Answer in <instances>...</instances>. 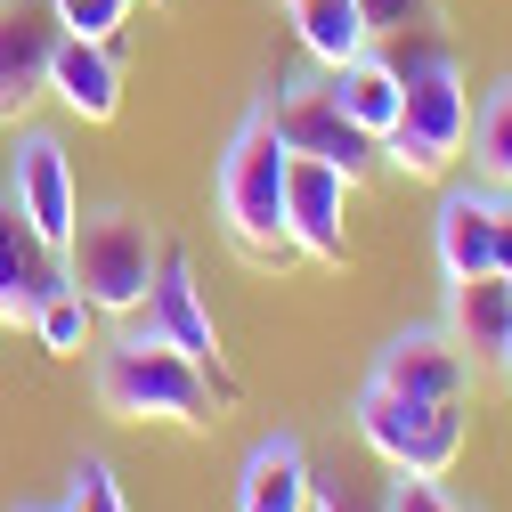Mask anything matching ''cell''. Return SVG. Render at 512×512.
I'll return each mask as SVG.
<instances>
[{
  "instance_id": "obj_1",
  "label": "cell",
  "mask_w": 512,
  "mask_h": 512,
  "mask_svg": "<svg viewBox=\"0 0 512 512\" xmlns=\"http://www.w3.org/2000/svg\"><path fill=\"white\" fill-rule=\"evenodd\" d=\"M374 49L399 74V122L382 139V155L407 179H447L464 163V139H472V82H464L456 41H447V25H423V33H391Z\"/></svg>"
},
{
  "instance_id": "obj_2",
  "label": "cell",
  "mask_w": 512,
  "mask_h": 512,
  "mask_svg": "<svg viewBox=\"0 0 512 512\" xmlns=\"http://www.w3.org/2000/svg\"><path fill=\"white\" fill-rule=\"evenodd\" d=\"M90 382H98V407H106L114 423H179V431L220 423L212 374L187 358V350H171L147 317H122V334L98 342Z\"/></svg>"
},
{
  "instance_id": "obj_3",
  "label": "cell",
  "mask_w": 512,
  "mask_h": 512,
  "mask_svg": "<svg viewBox=\"0 0 512 512\" xmlns=\"http://www.w3.org/2000/svg\"><path fill=\"white\" fill-rule=\"evenodd\" d=\"M285 171H293V147L277 139L269 98L244 106V122L228 131V147H220V163H212V204H220L228 244L244 252L252 269L293 261V236H285Z\"/></svg>"
},
{
  "instance_id": "obj_4",
  "label": "cell",
  "mask_w": 512,
  "mask_h": 512,
  "mask_svg": "<svg viewBox=\"0 0 512 512\" xmlns=\"http://www.w3.org/2000/svg\"><path fill=\"white\" fill-rule=\"evenodd\" d=\"M155 261H163V236L139 212H90L66 236V285L98 317H139L147 285H155Z\"/></svg>"
},
{
  "instance_id": "obj_5",
  "label": "cell",
  "mask_w": 512,
  "mask_h": 512,
  "mask_svg": "<svg viewBox=\"0 0 512 512\" xmlns=\"http://www.w3.org/2000/svg\"><path fill=\"white\" fill-rule=\"evenodd\" d=\"M350 423H358V439L391 472L447 480L456 456H464V399H399V391H374V382H366L358 407H350Z\"/></svg>"
},
{
  "instance_id": "obj_6",
  "label": "cell",
  "mask_w": 512,
  "mask_h": 512,
  "mask_svg": "<svg viewBox=\"0 0 512 512\" xmlns=\"http://www.w3.org/2000/svg\"><path fill=\"white\" fill-rule=\"evenodd\" d=\"M9 204L33 220V236L66 261V236H74V220H82V187H74V155H66V139L57 131H17V155H9Z\"/></svg>"
},
{
  "instance_id": "obj_7",
  "label": "cell",
  "mask_w": 512,
  "mask_h": 512,
  "mask_svg": "<svg viewBox=\"0 0 512 512\" xmlns=\"http://www.w3.org/2000/svg\"><path fill=\"white\" fill-rule=\"evenodd\" d=\"M269 122H277V139H285L293 155H317V163H334V171H350V179H366L374 155H382L358 122L334 106V82H277V90H269Z\"/></svg>"
},
{
  "instance_id": "obj_8",
  "label": "cell",
  "mask_w": 512,
  "mask_h": 512,
  "mask_svg": "<svg viewBox=\"0 0 512 512\" xmlns=\"http://www.w3.org/2000/svg\"><path fill=\"white\" fill-rule=\"evenodd\" d=\"M147 326L171 342V350H187L204 374H212V399L228 407L236 399V374L220 366V326H212V309H204V293H196V269H187V252L179 244H163V261H155V285H147Z\"/></svg>"
},
{
  "instance_id": "obj_9",
  "label": "cell",
  "mask_w": 512,
  "mask_h": 512,
  "mask_svg": "<svg viewBox=\"0 0 512 512\" xmlns=\"http://www.w3.org/2000/svg\"><path fill=\"white\" fill-rule=\"evenodd\" d=\"M374 391H399V399H464L472 358L447 342V326H407L374 350Z\"/></svg>"
},
{
  "instance_id": "obj_10",
  "label": "cell",
  "mask_w": 512,
  "mask_h": 512,
  "mask_svg": "<svg viewBox=\"0 0 512 512\" xmlns=\"http://www.w3.org/2000/svg\"><path fill=\"white\" fill-rule=\"evenodd\" d=\"M350 171L317 163V155H293L285 171V236L293 252H309V261H342V220H350Z\"/></svg>"
},
{
  "instance_id": "obj_11",
  "label": "cell",
  "mask_w": 512,
  "mask_h": 512,
  "mask_svg": "<svg viewBox=\"0 0 512 512\" xmlns=\"http://www.w3.org/2000/svg\"><path fill=\"white\" fill-rule=\"evenodd\" d=\"M496 204H504V187H488V179H447V187H439V212H431L439 277H480V269H496Z\"/></svg>"
},
{
  "instance_id": "obj_12",
  "label": "cell",
  "mask_w": 512,
  "mask_h": 512,
  "mask_svg": "<svg viewBox=\"0 0 512 512\" xmlns=\"http://www.w3.org/2000/svg\"><path fill=\"white\" fill-rule=\"evenodd\" d=\"M57 285H66V261L33 236V220L0 187V326H33L41 293H57Z\"/></svg>"
},
{
  "instance_id": "obj_13",
  "label": "cell",
  "mask_w": 512,
  "mask_h": 512,
  "mask_svg": "<svg viewBox=\"0 0 512 512\" xmlns=\"http://www.w3.org/2000/svg\"><path fill=\"white\" fill-rule=\"evenodd\" d=\"M49 98L66 106L74 122H114L122 114V57H114V41L57 33V49H49Z\"/></svg>"
},
{
  "instance_id": "obj_14",
  "label": "cell",
  "mask_w": 512,
  "mask_h": 512,
  "mask_svg": "<svg viewBox=\"0 0 512 512\" xmlns=\"http://www.w3.org/2000/svg\"><path fill=\"white\" fill-rule=\"evenodd\" d=\"M317 496V464L293 431L252 439V456L236 464V512H309Z\"/></svg>"
},
{
  "instance_id": "obj_15",
  "label": "cell",
  "mask_w": 512,
  "mask_h": 512,
  "mask_svg": "<svg viewBox=\"0 0 512 512\" xmlns=\"http://www.w3.org/2000/svg\"><path fill=\"white\" fill-rule=\"evenodd\" d=\"M447 342H456L472 366H496L512 342V277L480 269V277H447Z\"/></svg>"
},
{
  "instance_id": "obj_16",
  "label": "cell",
  "mask_w": 512,
  "mask_h": 512,
  "mask_svg": "<svg viewBox=\"0 0 512 512\" xmlns=\"http://www.w3.org/2000/svg\"><path fill=\"white\" fill-rule=\"evenodd\" d=\"M49 49H57V17L9 0L0 9V114H25L33 98H49Z\"/></svg>"
},
{
  "instance_id": "obj_17",
  "label": "cell",
  "mask_w": 512,
  "mask_h": 512,
  "mask_svg": "<svg viewBox=\"0 0 512 512\" xmlns=\"http://www.w3.org/2000/svg\"><path fill=\"white\" fill-rule=\"evenodd\" d=\"M326 82H334V106L358 122V131H366L374 147L391 139V122H399V74H391V57H382L374 41L350 57V66H334Z\"/></svg>"
},
{
  "instance_id": "obj_18",
  "label": "cell",
  "mask_w": 512,
  "mask_h": 512,
  "mask_svg": "<svg viewBox=\"0 0 512 512\" xmlns=\"http://www.w3.org/2000/svg\"><path fill=\"white\" fill-rule=\"evenodd\" d=\"M285 17H293V33H301V49L317 57V66H350V57L374 41L366 33V9L358 0H285Z\"/></svg>"
},
{
  "instance_id": "obj_19",
  "label": "cell",
  "mask_w": 512,
  "mask_h": 512,
  "mask_svg": "<svg viewBox=\"0 0 512 512\" xmlns=\"http://www.w3.org/2000/svg\"><path fill=\"white\" fill-rule=\"evenodd\" d=\"M472 179H488V187H512V74L480 98V114H472Z\"/></svg>"
},
{
  "instance_id": "obj_20",
  "label": "cell",
  "mask_w": 512,
  "mask_h": 512,
  "mask_svg": "<svg viewBox=\"0 0 512 512\" xmlns=\"http://www.w3.org/2000/svg\"><path fill=\"white\" fill-rule=\"evenodd\" d=\"M33 342H41L49 358H82V350H98V309H90L74 285L41 293V309H33Z\"/></svg>"
},
{
  "instance_id": "obj_21",
  "label": "cell",
  "mask_w": 512,
  "mask_h": 512,
  "mask_svg": "<svg viewBox=\"0 0 512 512\" xmlns=\"http://www.w3.org/2000/svg\"><path fill=\"white\" fill-rule=\"evenodd\" d=\"M131 9H139V0H49L57 33H82V41H114Z\"/></svg>"
},
{
  "instance_id": "obj_22",
  "label": "cell",
  "mask_w": 512,
  "mask_h": 512,
  "mask_svg": "<svg viewBox=\"0 0 512 512\" xmlns=\"http://www.w3.org/2000/svg\"><path fill=\"white\" fill-rule=\"evenodd\" d=\"M57 512H131V504H122L114 464H106V456H82V464H74V488H66V504H57Z\"/></svg>"
},
{
  "instance_id": "obj_23",
  "label": "cell",
  "mask_w": 512,
  "mask_h": 512,
  "mask_svg": "<svg viewBox=\"0 0 512 512\" xmlns=\"http://www.w3.org/2000/svg\"><path fill=\"white\" fill-rule=\"evenodd\" d=\"M366 9V33L374 41H391V33H423V25H439V0H358Z\"/></svg>"
},
{
  "instance_id": "obj_24",
  "label": "cell",
  "mask_w": 512,
  "mask_h": 512,
  "mask_svg": "<svg viewBox=\"0 0 512 512\" xmlns=\"http://www.w3.org/2000/svg\"><path fill=\"white\" fill-rule=\"evenodd\" d=\"M382 512H464V504L447 496L431 472H391V488H382Z\"/></svg>"
},
{
  "instance_id": "obj_25",
  "label": "cell",
  "mask_w": 512,
  "mask_h": 512,
  "mask_svg": "<svg viewBox=\"0 0 512 512\" xmlns=\"http://www.w3.org/2000/svg\"><path fill=\"white\" fill-rule=\"evenodd\" d=\"M309 512H382V504H366V496H350V488H326V480H317Z\"/></svg>"
},
{
  "instance_id": "obj_26",
  "label": "cell",
  "mask_w": 512,
  "mask_h": 512,
  "mask_svg": "<svg viewBox=\"0 0 512 512\" xmlns=\"http://www.w3.org/2000/svg\"><path fill=\"white\" fill-rule=\"evenodd\" d=\"M496 277H512V187H504V204H496Z\"/></svg>"
},
{
  "instance_id": "obj_27",
  "label": "cell",
  "mask_w": 512,
  "mask_h": 512,
  "mask_svg": "<svg viewBox=\"0 0 512 512\" xmlns=\"http://www.w3.org/2000/svg\"><path fill=\"white\" fill-rule=\"evenodd\" d=\"M496 366H504V374H512V342H504V358H496Z\"/></svg>"
},
{
  "instance_id": "obj_28",
  "label": "cell",
  "mask_w": 512,
  "mask_h": 512,
  "mask_svg": "<svg viewBox=\"0 0 512 512\" xmlns=\"http://www.w3.org/2000/svg\"><path fill=\"white\" fill-rule=\"evenodd\" d=\"M147 9H171V0H147Z\"/></svg>"
},
{
  "instance_id": "obj_29",
  "label": "cell",
  "mask_w": 512,
  "mask_h": 512,
  "mask_svg": "<svg viewBox=\"0 0 512 512\" xmlns=\"http://www.w3.org/2000/svg\"><path fill=\"white\" fill-rule=\"evenodd\" d=\"M17 512H41V504H17Z\"/></svg>"
},
{
  "instance_id": "obj_30",
  "label": "cell",
  "mask_w": 512,
  "mask_h": 512,
  "mask_svg": "<svg viewBox=\"0 0 512 512\" xmlns=\"http://www.w3.org/2000/svg\"><path fill=\"white\" fill-rule=\"evenodd\" d=\"M0 131H9V114H0Z\"/></svg>"
},
{
  "instance_id": "obj_31",
  "label": "cell",
  "mask_w": 512,
  "mask_h": 512,
  "mask_svg": "<svg viewBox=\"0 0 512 512\" xmlns=\"http://www.w3.org/2000/svg\"><path fill=\"white\" fill-rule=\"evenodd\" d=\"M0 9H9V0H0Z\"/></svg>"
}]
</instances>
